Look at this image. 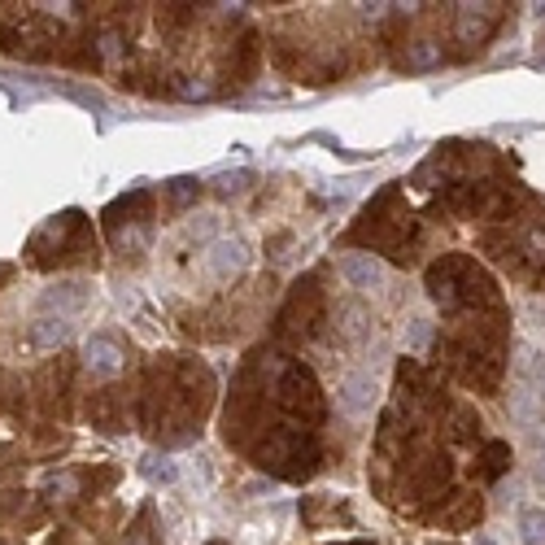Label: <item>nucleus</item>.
Masks as SVG:
<instances>
[{
    "label": "nucleus",
    "mask_w": 545,
    "mask_h": 545,
    "mask_svg": "<svg viewBox=\"0 0 545 545\" xmlns=\"http://www.w3.org/2000/svg\"><path fill=\"white\" fill-rule=\"evenodd\" d=\"M336 402H341L349 415H367L375 402V380L371 375H349V380H341V389H336Z\"/></svg>",
    "instance_id": "obj_1"
},
{
    "label": "nucleus",
    "mask_w": 545,
    "mask_h": 545,
    "mask_svg": "<svg viewBox=\"0 0 545 545\" xmlns=\"http://www.w3.org/2000/svg\"><path fill=\"white\" fill-rule=\"evenodd\" d=\"M341 275L354 288H380L384 284V266L371 258V253H349V258H341Z\"/></svg>",
    "instance_id": "obj_2"
},
{
    "label": "nucleus",
    "mask_w": 545,
    "mask_h": 545,
    "mask_svg": "<svg viewBox=\"0 0 545 545\" xmlns=\"http://www.w3.org/2000/svg\"><path fill=\"white\" fill-rule=\"evenodd\" d=\"M515 532L524 545H545V506H519Z\"/></svg>",
    "instance_id": "obj_3"
},
{
    "label": "nucleus",
    "mask_w": 545,
    "mask_h": 545,
    "mask_svg": "<svg viewBox=\"0 0 545 545\" xmlns=\"http://www.w3.org/2000/svg\"><path fill=\"white\" fill-rule=\"evenodd\" d=\"M88 367L101 371V375H109V371L123 367V354H118V345L109 341V336H96V341L88 345Z\"/></svg>",
    "instance_id": "obj_4"
},
{
    "label": "nucleus",
    "mask_w": 545,
    "mask_h": 545,
    "mask_svg": "<svg viewBox=\"0 0 545 545\" xmlns=\"http://www.w3.org/2000/svg\"><path fill=\"white\" fill-rule=\"evenodd\" d=\"M519 489H524L519 480H506L502 489H498V502H502V506H506V502H519Z\"/></svg>",
    "instance_id": "obj_5"
},
{
    "label": "nucleus",
    "mask_w": 545,
    "mask_h": 545,
    "mask_svg": "<svg viewBox=\"0 0 545 545\" xmlns=\"http://www.w3.org/2000/svg\"><path fill=\"white\" fill-rule=\"evenodd\" d=\"M532 467H537V480L545 484V454H537V458H532Z\"/></svg>",
    "instance_id": "obj_6"
}]
</instances>
